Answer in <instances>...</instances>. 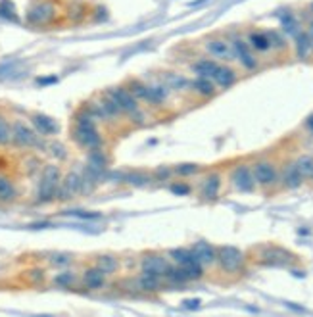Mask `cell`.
I'll use <instances>...</instances> for the list:
<instances>
[{
    "label": "cell",
    "instance_id": "6da1fadb",
    "mask_svg": "<svg viewBox=\"0 0 313 317\" xmlns=\"http://www.w3.org/2000/svg\"><path fill=\"white\" fill-rule=\"evenodd\" d=\"M71 139L83 150H94V148H102L104 146V139H102V135L98 131L96 120L90 116V112L85 106L77 110L75 116H73Z\"/></svg>",
    "mask_w": 313,
    "mask_h": 317
},
{
    "label": "cell",
    "instance_id": "7a4b0ae2",
    "mask_svg": "<svg viewBox=\"0 0 313 317\" xmlns=\"http://www.w3.org/2000/svg\"><path fill=\"white\" fill-rule=\"evenodd\" d=\"M62 181V169L56 164H44L41 169V179L37 185V204H50L56 200L58 186Z\"/></svg>",
    "mask_w": 313,
    "mask_h": 317
},
{
    "label": "cell",
    "instance_id": "3957f363",
    "mask_svg": "<svg viewBox=\"0 0 313 317\" xmlns=\"http://www.w3.org/2000/svg\"><path fill=\"white\" fill-rule=\"evenodd\" d=\"M106 94H108L110 98L118 104L119 108L123 110V114H125V116H129L131 121H135L137 125H144V123H146V121H144L146 120V116H144V112H142L139 100L131 94L125 85L108 88V90H106Z\"/></svg>",
    "mask_w": 313,
    "mask_h": 317
},
{
    "label": "cell",
    "instance_id": "277c9868",
    "mask_svg": "<svg viewBox=\"0 0 313 317\" xmlns=\"http://www.w3.org/2000/svg\"><path fill=\"white\" fill-rule=\"evenodd\" d=\"M58 16V6L52 0H39L37 4H33L27 12V23L31 27H44L50 25Z\"/></svg>",
    "mask_w": 313,
    "mask_h": 317
},
{
    "label": "cell",
    "instance_id": "5b68a950",
    "mask_svg": "<svg viewBox=\"0 0 313 317\" xmlns=\"http://www.w3.org/2000/svg\"><path fill=\"white\" fill-rule=\"evenodd\" d=\"M12 144L22 150L35 148L39 146V133L22 120L12 121Z\"/></svg>",
    "mask_w": 313,
    "mask_h": 317
},
{
    "label": "cell",
    "instance_id": "8992f818",
    "mask_svg": "<svg viewBox=\"0 0 313 317\" xmlns=\"http://www.w3.org/2000/svg\"><path fill=\"white\" fill-rule=\"evenodd\" d=\"M79 194H81V173L75 171V169H71L65 175H62L56 200L58 202H69V200L77 198Z\"/></svg>",
    "mask_w": 313,
    "mask_h": 317
},
{
    "label": "cell",
    "instance_id": "52a82bcc",
    "mask_svg": "<svg viewBox=\"0 0 313 317\" xmlns=\"http://www.w3.org/2000/svg\"><path fill=\"white\" fill-rule=\"evenodd\" d=\"M169 256H163L160 252H146L141 258V271L142 273H150L163 277L167 267H169Z\"/></svg>",
    "mask_w": 313,
    "mask_h": 317
},
{
    "label": "cell",
    "instance_id": "ba28073f",
    "mask_svg": "<svg viewBox=\"0 0 313 317\" xmlns=\"http://www.w3.org/2000/svg\"><path fill=\"white\" fill-rule=\"evenodd\" d=\"M217 262H219L223 271L235 273L244 263V254L238 250L237 246H221L217 250Z\"/></svg>",
    "mask_w": 313,
    "mask_h": 317
},
{
    "label": "cell",
    "instance_id": "9c48e42d",
    "mask_svg": "<svg viewBox=\"0 0 313 317\" xmlns=\"http://www.w3.org/2000/svg\"><path fill=\"white\" fill-rule=\"evenodd\" d=\"M106 279L108 275L102 273V269H98L96 265H90L81 275V284L86 290H102L106 286Z\"/></svg>",
    "mask_w": 313,
    "mask_h": 317
},
{
    "label": "cell",
    "instance_id": "30bf717a",
    "mask_svg": "<svg viewBox=\"0 0 313 317\" xmlns=\"http://www.w3.org/2000/svg\"><path fill=\"white\" fill-rule=\"evenodd\" d=\"M233 185L237 186V190H240V192H252L254 190L256 179H254V173H252L248 165H238L233 171Z\"/></svg>",
    "mask_w": 313,
    "mask_h": 317
},
{
    "label": "cell",
    "instance_id": "8fae6325",
    "mask_svg": "<svg viewBox=\"0 0 313 317\" xmlns=\"http://www.w3.org/2000/svg\"><path fill=\"white\" fill-rule=\"evenodd\" d=\"M31 123L33 129L39 133L41 137H52V135H58V131H60L58 121L52 120L50 116H44V114H33Z\"/></svg>",
    "mask_w": 313,
    "mask_h": 317
},
{
    "label": "cell",
    "instance_id": "7c38bea8",
    "mask_svg": "<svg viewBox=\"0 0 313 317\" xmlns=\"http://www.w3.org/2000/svg\"><path fill=\"white\" fill-rule=\"evenodd\" d=\"M110 165V156L106 154L104 148H94V150H88V156H86V165L90 171H94L98 175L104 177L106 169Z\"/></svg>",
    "mask_w": 313,
    "mask_h": 317
},
{
    "label": "cell",
    "instance_id": "4fadbf2b",
    "mask_svg": "<svg viewBox=\"0 0 313 317\" xmlns=\"http://www.w3.org/2000/svg\"><path fill=\"white\" fill-rule=\"evenodd\" d=\"M135 281H137V290H139V294H156V292H160L162 290V281L163 277H158V275H150V273H142L139 277H135Z\"/></svg>",
    "mask_w": 313,
    "mask_h": 317
},
{
    "label": "cell",
    "instance_id": "5bb4252c",
    "mask_svg": "<svg viewBox=\"0 0 313 317\" xmlns=\"http://www.w3.org/2000/svg\"><path fill=\"white\" fill-rule=\"evenodd\" d=\"M169 90H171V88L167 87V85H148L142 102H146L152 108H158V106H162L163 102L167 100Z\"/></svg>",
    "mask_w": 313,
    "mask_h": 317
},
{
    "label": "cell",
    "instance_id": "9a60e30c",
    "mask_svg": "<svg viewBox=\"0 0 313 317\" xmlns=\"http://www.w3.org/2000/svg\"><path fill=\"white\" fill-rule=\"evenodd\" d=\"M252 173H254L256 183H259V185L263 186H269L277 181V169L269 162H258V164L254 165Z\"/></svg>",
    "mask_w": 313,
    "mask_h": 317
},
{
    "label": "cell",
    "instance_id": "2e32d148",
    "mask_svg": "<svg viewBox=\"0 0 313 317\" xmlns=\"http://www.w3.org/2000/svg\"><path fill=\"white\" fill-rule=\"evenodd\" d=\"M190 250H192V256H194L202 265H212V263L217 260V250L210 242H205V241H198Z\"/></svg>",
    "mask_w": 313,
    "mask_h": 317
},
{
    "label": "cell",
    "instance_id": "e0dca14e",
    "mask_svg": "<svg viewBox=\"0 0 313 317\" xmlns=\"http://www.w3.org/2000/svg\"><path fill=\"white\" fill-rule=\"evenodd\" d=\"M205 50L214 58H219V60H233L235 58V50L223 39H210L205 43Z\"/></svg>",
    "mask_w": 313,
    "mask_h": 317
},
{
    "label": "cell",
    "instance_id": "ac0fdd59",
    "mask_svg": "<svg viewBox=\"0 0 313 317\" xmlns=\"http://www.w3.org/2000/svg\"><path fill=\"white\" fill-rule=\"evenodd\" d=\"M94 265L98 269H102V273H106L108 277L116 275L119 271V258L116 254H98L94 258Z\"/></svg>",
    "mask_w": 313,
    "mask_h": 317
},
{
    "label": "cell",
    "instance_id": "d6986e66",
    "mask_svg": "<svg viewBox=\"0 0 313 317\" xmlns=\"http://www.w3.org/2000/svg\"><path fill=\"white\" fill-rule=\"evenodd\" d=\"M219 190H221V177L217 173H210L202 183V198L214 202L219 196Z\"/></svg>",
    "mask_w": 313,
    "mask_h": 317
},
{
    "label": "cell",
    "instance_id": "ffe728a7",
    "mask_svg": "<svg viewBox=\"0 0 313 317\" xmlns=\"http://www.w3.org/2000/svg\"><path fill=\"white\" fill-rule=\"evenodd\" d=\"M233 50H235V54L238 56L240 64L246 67V69H256L258 62H256V58L252 56V52L248 50V46H246V43H244V41L237 39V41L233 43Z\"/></svg>",
    "mask_w": 313,
    "mask_h": 317
},
{
    "label": "cell",
    "instance_id": "44dd1931",
    "mask_svg": "<svg viewBox=\"0 0 313 317\" xmlns=\"http://www.w3.org/2000/svg\"><path fill=\"white\" fill-rule=\"evenodd\" d=\"M18 198V188L8 175L0 173V204H12Z\"/></svg>",
    "mask_w": 313,
    "mask_h": 317
},
{
    "label": "cell",
    "instance_id": "7402d4cb",
    "mask_svg": "<svg viewBox=\"0 0 313 317\" xmlns=\"http://www.w3.org/2000/svg\"><path fill=\"white\" fill-rule=\"evenodd\" d=\"M302 181L303 177L298 171L296 164H288L284 167V171H282V185L286 186V188H298V186L302 185Z\"/></svg>",
    "mask_w": 313,
    "mask_h": 317
},
{
    "label": "cell",
    "instance_id": "603a6c76",
    "mask_svg": "<svg viewBox=\"0 0 313 317\" xmlns=\"http://www.w3.org/2000/svg\"><path fill=\"white\" fill-rule=\"evenodd\" d=\"M212 79L216 81L219 87L227 88V87H231L235 81H237V73H235V71L227 66H217L216 73H214Z\"/></svg>",
    "mask_w": 313,
    "mask_h": 317
},
{
    "label": "cell",
    "instance_id": "cb8c5ba5",
    "mask_svg": "<svg viewBox=\"0 0 313 317\" xmlns=\"http://www.w3.org/2000/svg\"><path fill=\"white\" fill-rule=\"evenodd\" d=\"M263 258H265L263 262L269 263V265H286L290 260V254L282 248H267Z\"/></svg>",
    "mask_w": 313,
    "mask_h": 317
},
{
    "label": "cell",
    "instance_id": "d4e9b609",
    "mask_svg": "<svg viewBox=\"0 0 313 317\" xmlns=\"http://www.w3.org/2000/svg\"><path fill=\"white\" fill-rule=\"evenodd\" d=\"M163 279L171 284H184L186 281H190L188 275H186V271H184L181 265H177V263L167 267V271H165V275H163Z\"/></svg>",
    "mask_w": 313,
    "mask_h": 317
},
{
    "label": "cell",
    "instance_id": "484cf974",
    "mask_svg": "<svg viewBox=\"0 0 313 317\" xmlns=\"http://www.w3.org/2000/svg\"><path fill=\"white\" fill-rule=\"evenodd\" d=\"M192 88L200 96H214L216 94V85L210 81V77H198L192 81Z\"/></svg>",
    "mask_w": 313,
    "mask_h": 317
},
{
    "label": "cell",
    "instance_id": "4316f807",
    "mask_svg": "<svg viewBox=\"0 0 313 317\" xmlns=\"http://www.w3.org/2000/svg\"><path fill=\"white\" fill-rule=\"evenodd\" d=\"M217 69V64L214 60H198L192 64V71L198 77H214Z\"/></svg>",
    "mask_w": 313,
    "mask_h": 317
},
{
    "label": "cell",
    "instance_id": "83f0119b",
    "mask_svg": "<svg viewBox=\"0 0 313 317\" xmlns=\"http://www.w3.org/2000/svg\"><path fill=\"white\" fill-rule=\"evenodd\" d=\"M123 181L127 183V185L131 186H146L150 185L152 181V175H148V173H144V171H131V173H127V175H123Z\"/></svg>",
    "mask_w": 313,
    "mask_h": 317
},
{
    "label": "cell",
    "instance_id": "f1b7e54d",
    "mask_svg": "<svg viewBox=\"0 0 313 317\" xmlns=\"http://www.w3.org/2000/svg\"><path fill=\"white\" fill-rule=\"evenodd\" d=\"M0 18L12 23H20V16L12 0H0Z\"/></svg>",
    "mask_w": 313,
    "mask_h": 317
},
{
    "label": "cell",
    "instance_id": "f546056e",
    "mask_svg": "<svg viewBox=\"0 0 313 317\" xmlns=\"http://www.w3.org/2000/svg\"><path fill=\"white\" fill-rule=\"evenodd\" d=\"M12 144V121L4 114H0V148H6Z\"/></svg>",
    "mask_w": 313,
    "mask_h": 317
},
{
    "label": "cell",
    "instance_id": "4dcf8cb0",
    "mask_svg": "<svg viewBox=\"0 0 313 317\" xmlns=\"http://www.w3.org/2000/svg\"><path fill=\"white\" fill-rule=\"evenodd\" d=\"M313 44L311 39L307 33H298L296 35V52H298V58H307V54L311 52Z\"/></svg>",
    "mask_w": 313,
    "mask_h": 317
},
{
    "label": "cell",
    "instance_id": "1f68e13d",
    "mask_svg": "<svg viewBox=\"0 0 313 317\" xmlns=\"http://www.w3.org/2000/svg\"><path fill=\"white\" fill-rule=\"evenodd\" d=\"M248 43L252 44V48H256V50H259V52H265V50H269V48H271L267 35H265V33H259V31H254V33H250Z\"/></svg>",
    "mask_w": 313,
    "mask_h": 317
},
{
    "label": "cell",
    "instance_id": "d6a6232c",
    "mask_svg": "<svg viewBox=\"0 0 313 317\" xmlns=\"http://www.w3.org/2000/svg\"><path fill=\"white\" fill-rule=\"evenodd\" d=\"M167 256H169L177 265H184V263H188L190 260H194L192 250H186V248H175V250H169Z\"/></svg>",
    "mask_w": 313,
    "mask_h": 317
},
{
    "label": "cell",
    "instance_id": "836d02e7",
    "mask_svg": "<svg viewBox=\"0 0 313 317\" xmlns=\"http://www.w3.org/2000/svg\"><path fill=\"white\" fill-rule=\"evenodd\" d=\"M77 283V275L73 271H62L54 277V284L60 288H71Z\"/></svg>",
    "mask_w": 313,
    "mask_h": 317
},
{
    "label": "cell",
    "instance_id": "e575fe53",
    "mask_svg": "<svg viewBox=\"0 0 313 317\" xmlns=\"http://www.w3.org/2000/svg\"><path fill=\"white\" fill-rule=\"evenodd\" d=\"M125 87H127V90H129L135 98L142 100L144 98V92H146V87H148V85H146V83H142L141 79H129Z\"/></svg>",
    "mask_w": 313,
    "mask_h": 317
},
{
    "label": "cell",
    "instance_id": "d590c367",
    "mask_svg": "<svg viewBox=\"0 0 313 317\" xmlns=\"http://www.w3.org/2000/svg\"><path fill=\"white\" fill-rule=\"evenodd\" d=\"M181 267H183L184 271H186V275H188V279H190V281H192V279H200V277L204 275V269H202L204 265L198 262L196 258H194V260H190L188 263L181 265Z\"/></svg>",
    "mask_w": 313,
    "mask_h": 317
},
{
    "label": "cell",
    "instance_id": "8d00e7d4",
    "mask_svg": "<svg viewBox=\"0 0 313 317\" xmlns=\"http://www.w3.org/2000/svg\"><path fill=\"white\" fill-rule=\"evenodd\" d=\"M86 16V6L81 4V2H71L69 8H67V18L71 22H81L83 18Z\"/></svg>",
    "mask_w": 313,
    "mask_h": 317
},
{
    "label": "cell",
    "instance_id": "74e56055",
    "mask_svg": "<svg viewBox=\"0 0 313 317\" xmlns=\"http://www.w3.org/2000/svg\"><path fill=\"white\" fill-rule=\"evenodd\" d=\"M298 171L302 173V177H311L313 175V158L311 156H300L296 162Z\"/></svg>",
    "mask_w": 313,
    "mask_h": 317
},
{
    "label": "cell",
    "instance_id": "f35d334b",
    "mask_svg": "<svg viewBox=\"0 0 313 317\" xmlns=\"http://www.w3.org/2000/svg\"><path fill=\"white\" fill-rule=\"evenodd\" d=\"M281 23H282V29H284L288 35H298V22H296V18L292 16L290 12L282 14Z\"/></svg>",
    "mask_w": 313,
    "mask_h": 317
},
{
    "label": "cell",
    "instance_id": "ab89813d",
    "mask_svg": "<svg viewBox=\"0 0 313 317\" xmlns=\"http://www.w3.org/2000/svg\"><path fill=\"white\" fill-rule=\"evenodd\" d=\"M200 171V165L198 164H179L173 167V173L179 177H190L196 175Z\"/></svg>",
    "mask_w": 313,
    "mask_h": 317
},
{
    "label": "cell",
    "instance_id": "60d3db41",
    "mask_svg": "<svg viewBox=\"0 0 313 317\" xmlns=\"http://www.w3.org/2000/svg\"><path fill=\"white\" fill-rule=\"evenodd\" d=\"M171 175H173V167H169V165H158L154 169V173H152V179H156V181H169Z\"/></svg>",
    "mask_w": 313,
    "mask_h": 317
},
{
    "label": "cell",
    "instance_id": "b9f144b4",
    "mask_svg": "<svg viewBox=\"0 0 313 317\" xmlns=\"http://www.w3.org/2000/svg\"><path fill=\"white\" fill-rule=\"evenodd\" d=\"M165 85H167L169 88H177V90H179V88L186 87V85H188V81H186V79H183L181 75H177V73H169V75H167V83H165Z\"/></svg>",
    "mask_w": 313,
    "mask_h": 317
},
{
    "label": "cell",
    "instance_id": "7bdbcfd3",
    "mask_svg": "<svg viewBox=\"0 0 313 317\" xmlns=\"http://www.w3.org/2000/svg\"><path fill=\"white\" fill-rule=\"evenodd\" d=\"M119 290H123V292H127V294H139V290H137V281H135L133 277L119 281Z\"/></svg>",
    "mask_w": 313,
    "mask_h": 317
},
{
    "label": "cell",
    "instance_id": "ee69618b",
    "mask_svg": "<svg viewBox=\"0 0 313 317\" xmlns=\"http://www.w3.org/2000/svg\"><path fill=\"white\" fill-rule=\"evenodd\" d=\"M48 148H50V154L56 156L58 160H65L67 158V148H65L62 142H52Z\"/></svg>",
    "mask_w": 313,
    "mask_h": 317
},
{
    "label": "cell",
    "instance_id": "f6af8a7d",
    "mask_svg": "<svg viewBox=\"0 0 313 317\" xmlns=\"http://www.w3.org/2000/svg\"><path fill=\"white\" fill-rule=\"evenodd\" d=\"M25 277L31 284H39L44 281V271L43 269H29V271H25Z\"/></svg>",
    "mask_w": 313,
    "mask_h": 317
},
{
    "label": "cell",
    "instance_id": "bcb514c9",
    "mask_svg": "<svg viewBox=\"0 0 313 317\" xmlns=\"http://www.w3.org/2000/svg\"><path fill=\"white\" fill-rule=\"evenodd\" d=\"M169 190H171L173 194H177V196H186V194H190V186L183 183V181H179V183H173L169 186Z\"/></svg>",
    "mask_w": 313,
    "mask_h": 317
},
{
    "label": "cell",
    "instance_id": "7dc6e473",
    "mask_svg": "<svg viewBox=\"0 0 313 317\" xmlns=\"http://www.w3.org/2000/svg\"><path fill=\"white\" fill-rule=\"evenodd\" d=\"M73 262L71 256H65V254H56V256H50V263L52 265H58V267H64V265H69Z\"/></svg>",
    "mask_w": 313,
    "mask_h": 317
},
{
    "label": "cell",
    "instance_id": "c3c4849f",
    "mask_svg": "<svg viewBox=\"0 0 313 317\" xmlns=\"http://www.w3.org/2000/svg\"><path fill=\"white\" fill-rule=\"evenodd\" d=\"M69 216H73V218H79V219H98L100 218V214L96 212H85V209H71V212H67Z\"/></svg>",
    "mask_w": 313,
    "mask_h": 317
},
{
    "label": "cell",
    "instance_id": "681fc988",
    "mask_svg": "<svg viewBox=\"0 0 313 317\" xmlns=\"http://www.w3.org/2000/svg\"><path fill=\"white\" fill-rule=\"evenodd\" d=\"M267 35V39H269V44L271 46H275V48H284L286 46V43H284V39H282L279 33H275V31H269V33H265Z\"/></svg>",
    "mask_w": 313,
    "mask_h": 317
},
{
    "label": "cell",
    "instance_id": "f907efd6",
    "mask_svg": "<svg viewBox=\"0 0 313 317\" xmlns=\"http://www.w3.org/2000/svg\"><path fill=\"white\" fill-rule=\"evenodd\" d=\"M184 307L196 309V307H200V300H198V298H194V300H186V302H184Z\"/></svg>",
    "mask_w": 313,
    "mask_h": 317
},
{
    "label": "cell",
    "instance_id": "816d5d0a",
    "mask_svg": "<svg viewBox=\"0 0 313 317\" xmlns=\"http://www.w3.org/2000/svg\"><path fill=\"white\" fill-rule=\"evenodd\" d=\"M56 77H48V79H39V85H46V83H56Z\"/></svg>",
    "mask_w": 313,
    "mask_h": 317
},
{
    "label": "cell",
    "instance_id": "f5cc1de1",
    "mask_svg": "<svg viewBox=\"0 0 313 317\" xmlns=\"http://www.w3.org/2000/svg\"><path fill=\"white\" fill-rule=\"evenodd\" d=\"M305 125H307V129H309V131L313 133V114L309 116V118H307V121H305Z\"/></svg>",
    "mask_w": 313,
    "mask_h": 317
},
{
    "label": "cell",
    "instance_id": "db71d44e",
    "mask_svg": "<svg viewBox=\"0 0 313 317\" xmlns=\"http://www.w3.org/2000/svg\"><path fill=\"white\" fill-rule=\"evenodd\" d=\"M309 39H311V44H313V23H311V31H309Z\"/></svg>",
    "mask_w": 313,
    "mask_h": 317
},
{
    "label": "cell",
    "instance_id": "11a10c76",
    "mask_svg": "<svg viewBox=\"0 0 313 317\" xmlns=\"http://www.w3.org/2000/svg\"><path fill=\"white\" fill-rule=\"evenodd\" d=\"M309 10H311V12H313V2H311V6H309Z\"/></svg>",
    "mask_w": 313,
    "mask_h": 317
},
{
    "label": "cell",
    "instance_id": "9f6ffc18",
    "mask_svg": "<svg viewBox=\"0 0 313 317\" xmlns=\"http://www.w3.org/2000/svg\"><path fill=\"white\" fill-rule=\"evenodd\" d=\"M311 177H313V175H311Z\"/></svg>",
    "mask_w": 313,
    "mask_h": 317
}]
</instances>
